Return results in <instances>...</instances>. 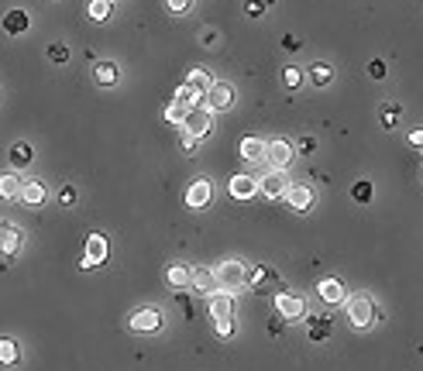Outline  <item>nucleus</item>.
<instances>
[{
  "mask_svg": "<svg viewBox=\"0 0 423 371\" xmlns=\"http://www.w3.org/2000/svg\"><path fill=\"white\" fill-rule=\"evenodd\" d=\"M345 313H347V323L351 327H358V330H368L372 323H379L382 316L375 310V299L368 293H355L345 299Z\"/></svg>",
  "mask_w": 423,
  "mask_h": 371,
  "instance_id": "f257e3e1",
  "label": "nucleus"
},
{
  "mask_svg": "<svg viewBox=\"0 0 423 371\" xmlns=\"http://www.w3.org/2000/svg\"><path fill=\"white\" fill-rule=\"evenodd\" d=\"M217 289H224V293H241V289H248V268L238 261V258H228V261H220L217 268Z\"/></svg>",
  "mask_w": 423,
  "mask_h": 371,
  "instance_id": "f03ea898",
  "label": "nucleus"
},
{
  "mask_svg": "<svg viewBox=\"0 0 423 371\" xmlns=\"http://www.w3.org/2000/svg\"><path fill=\"white\" fill-rule=\"evenodd\" d=\"M179 124H183V135H186V137L203 141V137L210 135V127H213V114L203 107V103H196L193 110H186V114L179 117Z\"/></svg>",
  "mask_w": 423,
  "mask_h": 371,
  "instance_id": "7ed1b4c3",
  "label": "nucleus"
},
{
  "mask_svg": "<svg viewBox=\"0 0 423 371\" xmlns=\"http://www.w3.org/2000/svg\"><path fill=\"white\" fill-rule=\"evenodd\" d=\"M234 100H238V90H234L231 83H210L207 90H203V107L217 114V110H231Z\"/></svg>",
  "mask_w": 423,
  "mask_h": 371,
  "instance_id": "20e7f679",
  "label": "nucleus"
},
{
  "mask_svg": "<svg viewBox=\"0 0 423 371\" xmlns=\"http://www.w3.org/2000/svg\"><path fill=\"white\" fill-rule=\"evenodd\" d=\"M196 103H203V93H200V90H193V86H186V83H183V86L175 90V100H173V103H169V110H165V117H169V120H179V117H183V114H186V110H193Z\"/></svg>",
  "mask_w": 423,
  "mask_h": 371,
  "instance_id": "39448f33",
  "label": "nucleus"
},
{
  "mask_svg": "<svg viewBox=\"0 0 423 371\" xmlns=\"http://www.w3.org/2000/svg\"><path fill=\"white\" fill-rule=\"evenodd\" d=\"M258 182V193L265 196V199H282V193H286V186H289V176H286V169H269L262 179H255Z\"/></svg>",
  "mask_w": 423,
  "mask_h": 371,
  "instance_id": "423d86ee",
  "label": "nucleus"
},
{
  "mask_svg": "<svg viewBox=\"0 0 423 371\" xmlns=\"http://www.w3.org/2000/svg\"><path fill=\"white\" fill-rule=\"evenodd\" d=\"M282 196H286V203L296 214H307V210H313V203H317V193L310 189L307 182H289Z\"/></svg>",
  "mask_w": 423,
  "mask_h": 371,
  "instance_id": "0eeeda50",
  "label": "nucleus"
},
{
  "mask_svg": "<svg viewBox=\"0 0 423 371\" xmlns=\"http://www.w3.org/2000/svg\"><path fill=\"white\" fill-rule=\"evenodd\" d=\"M265 162H269L272 169H289V162H292V145H289L286 137L265 141Z\"/></svg>",
  "mask_w": 423,
  "mask_h": 371,
  "instance_id": "6e6552de",
  "label": "nucleus"
},
{
  "mask_svg": "<svg viewBox=\"0 0 423 371\" xmlns=\"http://www.w3.org/2000/svg\"><path fill=\"white\" fill-rule=\"evenodd\" d=\"M128 327H131V333H141V337H145V333H158L162 330V313L152 310V306H148V310H135Z\"/></svg>",
  "mask_w": 423,
  "mask_h": 371,
  "instance_id": "1a4fd4ad",
  "label": "nucleus"
},
{
  "mask_svg": "<svg viewBox=\"0 0 423 371\" xmlns=\"http://www.w3.org/2000/svg\"><path fill=\"white\" fill-rule=\"evenodd\" d=\"M275 313L282 320H303L307 303H303V296H296V293H279L275 296Z\"/></svg>",
  "mask_w": 423,
  "mask_h": 371,
  "instance_id": "9d476101",
  "label": "nucleus"
},
{
  "mask_svg": "<svg viewBox=\"0 0 423 371\" xmlns=\"http://www.w3.org/2000/svg\"><path fill=\"white\" fill-rule=\"evenodd\" d=\"M107 261V237L103 234H90L86 237V254H83V268H93V265H103Z\"/></svg>",
  "mask_w": 423,
  "mask_h": 371,
  "instance_id": "9b49d317",
  "label": "nucleus"
},
{
  "mask_svg": "<svg viewBox=\"0 0 423 371\" xmlns=\"http://www.w3.org/2000/svg\"><path fill=\"white\" fill-rule=\"evenodd\" d=\"M210 196H213L210 179H196L190 189H186V207H190V210H203V207L210 203Z\"/></svg>",
  "mask_w": 423,
  "mask_h": 371,
  "instance_id": "f8f14e48",
  "label": "nucleus"
},
{
  "mask_svg": "<svg viewBox=\"0 0 423 371\" xmlns=\"http://www.w3.org/2000/svg\"><path fill=\"white\" fill-rule=\"evenodd\" d=\"M248 286L255 289V293L279 289V275H275V268H269V265H258V268H251L248 272Z\"/></svg>",
  "mask_w": 423,
  "mask_h": 371,
  "instance_id": "ddd939ff",
  "label": "nucleus"
},
{
  "mask_svg": "<svg viewBox=\"0 0 423 371\" xmlns=\"http://www.w3.org/2000/svg\"><path fill=\"white\" fill-rule=\"evenodd\" d=\"M93 83H96V86H103V90L117 86V83H121V69H117V62L96 59L93 62Z\"/></svg>",
  "mask_w": 423,
  "mask_h": 371,
  "instance_id": "4468645a",
  "label": "nucleus"
},
{
  "mask_svg": "<svg viewBox=\"0 0 423 371\" xmlns=\"http://www.w3.org/2000/svg\"><path fill=\"white\" fill-rule=\"evenodd\" d=\"M190 286L200 296H210V293H217V275H213V268H207V265L190 268Z\"/></svg>",
  "mask_w": 423,
  "mask_h": 371,
  "instance_id": "2eb2a0df",
  "label": "nucleus"
},
{
  "mask_svg": "<svg viewBox=\"0 0 423 371\" xmlns=\"http://www.w3.org/2000/svg\"><path fill=\"white\" fill-rule=\"evenodd\" d=\"M228 193L234 199H251V196H258V182L251 176H245V172H238V176L228 179Z\"/></svg>",
  "mask_w": 423,
  "mask_h": 371,
  "instance_id": "dca6fc26",
  "label": "nucleus"
},
{
  "mask_svg": "<svg viewBox=\"0 0 423 371\" xmlns=\"http://www.w3.org/2000/svg\"><path fill=\"white\" fill-rule=\"evenodd\" d=\"M210 316L213 320H231L234 316V293H224V289L210 293Z\"/></svg>",
  "mask_w": 423,
  "mask_h": 371,
  "instance_id": "f3484780",
  "label": "nucleus"
},
{
  "mask_svg": "<svg viewBox=\"0 0 423 371\" xmlns=\"http://www.w3.org/2000/svg\"><path fill=\"white\" fill-rule=\"evenodd\" d=\"M238 155L245 158V162H265V141L255 135H245L241 145H238Z\"/></svg>",
  "mask_w": 423,
  "mask_h": 371,
  "instance_id": "a211bd4d",
  "label": "nucleus"
},
{
  "mask_svg": "<svg viewBox=\"0 0 423 371\" xmlns=\"http://www.w3.org/2000/svg\"><path fill=\"white\" fill-rule=\"evenodd\" d=\"M21 244H24L21 227H14V224H0V251L14 254V251H21Z\"/></svg>",
  "mask_w": 423,
  "mask_h": 371,
  "instance_id": "6ab92c4d",
  "label": "nucleus"
},
{
  "mask_svg": "<svg viewBox=\"0 0 423 371\" xmlns=\"http://www.w3.org/2000/svg\"><path fill=\"white\" fill-rule=\"evenodd\" d=\"M317 293H320V299H324L327 306H341V303H345V286H341V278H324V282L317 286Z\"/></svg>",
  "mask_w": 423,
  "mask_h": 371,
  "instance_id": "aec40b11",
  "label": "nucleus"
},
{
  "mask_svg": "<svg viewBox=\"0 0 423 371\" xmlns=\"http://www.w3.org/2000/svg\"><path fill=\"white\" fill-rule=\"evenodd\" d=\"M28 28H31V18H28V11L14 7V11H7V14H4V31H7V35H24Z\"/></svg>",
  "mask_w": 423,
  "mask_h": 371,
  "instance_id": "412c9836",
  "label": "nucleus"
},
{
  "mask_svg": "<svg viewBox=\"0 0 423 371\" xmlns=\"http://www.w3.org/2000/svg\"><path fill=\"white\" fill-rule=\"evenodd\" d=\"M31 158H35V148H31L28 141L11 145V169H14V172H18V169H28V165H31Z\"/></svg>",
  "mask_w": 423,
  "mask_h": 371,
  "instance_id": "4be33fe9",
  "label": "nucleus"
},
{
  "mask_svg": "<svg viewBox=\"0 0 423 371\" xmlns=\"http://www.w3.org/2000/svg\"><path fill=\"white\" fill-rule=\"evenodd\" d=\"M18 199L21 203H28V207H41V203H45V186H41L39 179H35V182H24Z\"/></svg>",
  "mask_w": 423,
  "mask_h": 371,
  "instance_id": "5701e85b",
  "label": "nucleus"
},
{
  "mask_svg": "<svg viewBox=\"0 0 423 371\" xmlns=\"http://www.w3.org/2000/svg\"><path fill=\"white\" fill-rule=\"evenodd\" d=\"M21 186H24V182H21L18 172H4V176H0V199H18Z\"/></svg>",
  "mask_w": 423,
  "mask_h": 371,
  "instance_id": "b1692460",
  "label": "nucleus"
},
{
  "mask_svg": "<svg viewBox=\"0 0 423 371\" xmlns=\"http://www.w3.org/2000/svg\"><path fill=\"white\" fill-rule=\"evenodd\" d=\"M307 337L310 340H327L330 337V316H313V320H307Z\"/></svg>",
  "mask_w": 423,
  "mask_h": 371,
  "instance_id": "393cba45",
  "label": "nucleus"
},
{
  "mask_svg": "<svg viewBox=\"0 0 423 371\" xmlns=\"http://www.w3.org/2000/svg\"><path fill=\"white\" fill-rule=\"evenodd\" d=\"M165 282H169L173 289H186V286H190V268H186V265H179V261L169 265V268H165Z\"/></svg>",
  "mask_w": 423,
  "mask_h": 371,
  "instance_id": "a878e982",
  "label": "nucleus"
},
{
  "mask_svg": "<svg viewBox=\"0 0 423 371\" xmlns=\"http://www.w3.org/2000/svg\"><path fill=\"white\" fill-rule=\"evenodd\" d=\"M307 79L313 83V86H327L330 79H334V69H330L327 62H313L307 69Z\"/></svg>",
  "mask_w": 423,
  "mask_h": 371,
  "instance_id": "bb28decb",
  "label": "nucleus"
},
{
  "mask_svg": "<svg viewBox=\"0 0 423 371\" xmlns=\"http://www.w3.org/2000/svg\"><path fill=\"white\" fill-rule=\"evenodd\" d=\"M18 361H21L18 344H14L11 337H4V340H0V365H4V368H14Z\"/></svg>",
  "mask_w": 423,
  "mask_h": 371,
  "instance_id": "cd10ccee",
  "label": "nucleus"
},
{
  "mask_svg": "<svg viewBox=\"0 0 423 371\" xmlns=\"http://www.w3.org/2000/svg\"><path fill=\"white\" fill-rule=\"evenodd\" d=\"M399 117H403L399 103H382V107H379V120H382V127H396Z\"/></svg>",
  "mask_w": 423,
  "mask_h": 371,
  "instance_id": "c85d7f7f",
  "label": "nucleus"
},
{
  "mask_svg": "<svg viewBox=\"0 0 423 371\" xmlns=\"http://www.w3.org/2000/svg\"><path fill=\"white\" fill-rule=\"evenodd\" d=\"M210 83H213V79H210V73H207V69H190V76H186V86L200 90V93H203Z\"/></svg>",
  "mask_w": 423,
  "mask_h": 371,
  "instance_id": "c756f323",
  "label": "nucleus"
},
{
  "mask_svg": "<svg viewBox=\"0 0 423 371\" xmlns=\"http://www.w3.org/2000/svg\"><path fill=\"white\" fill-rule=\"evenodd\" d=\"M351 199H355V203H372V182H368V179H358V182L351 186Z\"/></svg>",
  "mask_w": 423,
  "mask_h": 371,
  "instance_id": "7c9ffc66",
  "label": "nucleus"
},
{
  "mask_svg": "<svg viewBox=\"0 0 423 371\" xmlns=\"http://www.w3.org/2000/svg\"><path fill=\"white\" fill-rule=\"evenodd\" d=\"M279 79L286 83V90H296V86H303V69H296V66H286V69L279 73Z\"/></svg>",
  "mask_w": 423,
  "mask_h": 371,
  "instance_id": "2f4dec72",
  "label": "nucleus"
},
{
  "mask_svg": "<svg viewBox=\"0 0 423 371\" xmlns=\"http://www.w3.org/2000/svg\"><path fill=\"white\" fill-rule=\"evenodd\" d=\"M111 7H114V0H90V18L107 21L111 18Z\"/></svg>",
  "mask_w": 423,
  "mask_h": 371,
  "instance_id": "473e14b6",
  "label": "nucleus"
},
{
  "mask_svg": "<svg viewBox=\"0 0 423 371\" xmlns=\"http://www.w3.org/2000/svg\"><path fill=\"white\" fill-rule=\"evenodd\" d=\"M49 59L56 62V66H62V62H69V48H66L62 41H52V45H49Z\"/></svg>",
  "mask_w": 423,
  "mask_h": 371,
  "instance_id": "72a5a7b5",
  "label": "nucleus"
},
{
  "mask_svg": "<svg viewBox=\"0 0 423 371\" xmlns=\"http://www.w3.org/2000/svg\"><path fill=\"white\" fill-rule=\"evenodd\" d=\"M213 327H217V337L228 340V337H234V316L231 320H213Z\"/></svg>",
  "mask_w": 423,
  "mask_h": 371,
  "instance_id": "f704fd0d",
  "label": "nucleus"
},
{
  "mask_svg": "<svg viewBox=\"0 0 423 371\" xmlns=\"http://www.w3.org/2000/svg\"><path fill=\"white\" fill-rule=\"evenodd\" d=\"M58 203H62V207H73V203H76V189H73V186H62V189H58Z\"/></svg>",
  "mask_w": 423,
  "mask_h": 371,
  "instance_id": "c9c22d12",
  "label": "nucleus"
},
{
  "mask_svg": "<svg viewBox=\"0 0 423 371\" xmlns=\"http://www.w3.org/2000/svg\"><path fill=\"white\" fill-rule=\"evenodd\" d=\"M165 7H169L173 14H186L193 7V0H165Z\"/></svg>",
  "mask_w": 423,
  "mask_h": 371,
  "instance_id": "e433bc0d",
  "label": "nucleus"
},
{
  "mask_svg": "<svg viewBox=\"0 0 423 371\" xmlns=\"http://www.w3.org/2000/svg\"><path fill=\"white\" fill-rule=\"evenodd\" d=\"M368 76H372V79H385V62L382 59L368 62Z\"/></svg>",
  "mask_w": 423,
  "mask_h": 371,
  "instance_id": "4c0bfd02",
  "label": "nucleus"
},
{
  "mask_svg": "<svg viewBox=\"0 0 423 371\" xmlns=\"http://www.w3.org/2000/svg\"><path fill=\"white\" fill-rule=\"evenodd\" d=\"M300 152H303V155H313V152H317V141H313V137H303V141H300Z\"/></svg>",
  "mask_w": 423,
  "mask_h": 371,
  "instance_id": "58836bf2",
  "label": "nucleus"
},
{
  "mask_svg": "<svg viewBox=\"0 0 423 371\" xmlns=\"http://www.w3.org/2000/svg\"><path fill=\"white\" fill-rule=\"evenodd\" d=\"M196 148H200L196 137H186V141H183V152H186V155H196Z\"/></svg>",
  "mask_w": 423,
  "mask_h": 371,
  "instance_id": "ea45409f",
  "label": "nucleus"
},
{
  "mask_svg": "<svg viewBox=\"0 0 423 371\" xmlns=\"http://www.w3.org/2000/svg\"><path fill=\"white\" fill-rule=\"evenodd\" d=\"M409 145H413V148H420V145H423V131H409Z\"/></svg>",
  "mask_w": 423,
  "mask_h": 371,
  "instance_id": "a19ab883",
  "label": "nucleus"
},
{
  "mask_svg": "<svg viewBox=\"0 0 423 371\" xmlns=\"http://www.w3.org/2000/svg\"><path fill=\"white\" fill-rule=\"evenodd\" d=\"M262 11H265L262 4H255V0H251V4H248V14H251V18H255V14H262Z\"/></svg>",
  "mask_w": 423,
  "mask_h": 371,
  "instance_id": "79ce46f5",
  "label": "nucleus"
},
{
  "mask_svg": "<svg viewBox=\"0 0 423 371\" xmlns=\"http://www.w3.org/2000/svg\"><path fill=\"white\" fill-rule=\"evenodd\" d=\"M258 4H262V7H272V4H275V0H258Z\"/></svg>",
  "mask_w": 423,
  "mask_h": 371,
  "instance_id": "37998d69",
  "label": "nucleus"
}]
</instances>
